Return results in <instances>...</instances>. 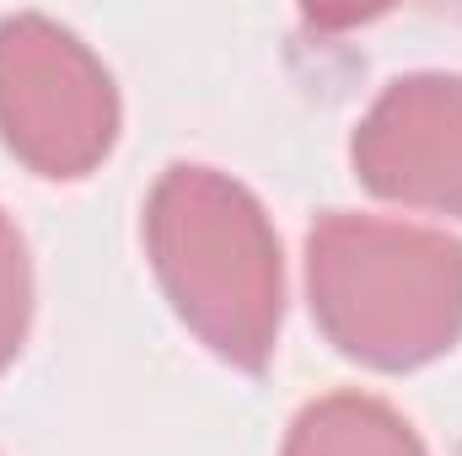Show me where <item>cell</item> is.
Listing matches in <instances>:
<instances>
[{"label":"cell","mask_w":462,"mask_h":456,"mask_svg":"<svg viewBox=\"0 0 462 456\" xmlns=\"http://www.w3.org/2000/svg\"><path fill=\"white\" fill-rule=\"evenodd\" d=\"M27 247L0 215V365L22 349V328H27Z\"/></svg>","instance_id":"8992f818"},{"label":"cell","mask_w":462,"mask_h":456,"mask_svg":"<svg viewBox=\"0 0 462 456\" xmlns=\"http://www.w3.org/2000/svg\"><path fill=\"white\" fill-rule=\"evenodd\" d=\"M312 312L345 354L403 370L462 333V242L334 210L307 236Z\"/></svg>","instance_id":"7a4b0ae2"},{"label":"cell","mask_w":462,"mask_h":456,"mask_svg":"<svg viewBox=\"0 0 462 456\" xmlns=\"http://www.w3.org/2000/svg\"><path fill=\"white\" fill-rule=\"evenodd\" d=\"M151 263L178 317L221 360L263 365L280 328V242L258 199L216 167H167L145 205Z\"/></svg>","instance_id":"6da1fadb"},{"label":"cell","mask_w":462,"mask_h":456,"mask_svg":"<svg viewBox=\"0 0 462 456\" xmlns=\"http://www.w3.org/2000/svg\"><path fill=\"white\" fill-rule=\"evenodd\" d=\"M285 456H425L414 430L376 397L334 392L291 424Z\"/></svg>","instance_id":"5b68a950"},{"label":"cell","mask_w":462,"mask_h":456,"mask_svg":"<svg viewBox=\"0 0 462 456\" xmlns=\"http://www.w3.org/2000/svg\"><path fill=\"white\" fill-rule=\"evenodd\" d=\"M118 134V92L103 59L60 22H0V140L43 178H81Z\"/></svg>","instance_id":"3957f363"},{"label":"cell","mask_w":462,"mask_h":456,"mask_svg":"<svg viewBox=\"0 0 462 456\" xmlns=\"http://www.w3.org/2000/svg\"><path fill=\"white\" fill-rule=\"evenodd\" d=\"M355 167L382 199L462 215V76L393 81L355 129Z\"/></svg>","instance_id":"277c9868"}]
</instances>
